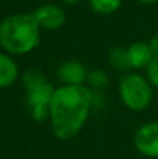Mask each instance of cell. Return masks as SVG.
<instances>
[{"label": "cell", "instance_id": "cell-1", "mask_svg": "<svg viewBox=\"0 0 158 159\" xmlns=\"http://www.w3.org/2000/svg\"><path fill=\"white\" fill-rule=\"evenodd\" d=\"M92 91L84 85H63L55 89L50 101L49 119L56 138H74L87 121L92 102Z\"/></svg>", "mask_w": 158, "mask_h": 159}, {"label": "cell", "instance_id": "cell-10", "mask_svg": "<svg viewBox=\"0 0 158 159\" xmlns=\"http://www.w3.org/2000/svg\"><path fill=\"white\" fill-rule=\"evenodd\" d=\"M109 60H111V63L119 70H126L130 67L128 49H123V48H119V46L112 48L111 52H109Z\"/></svg>", "mask_w": 158, "mask_h": 159}, {"label": "cell", "instance_id": "cell-9", "mask_svg": "<svg viewBox=\"0 0 158 159\" xmlns=\"http://www.w3.org/2000/svg\"><path fill=\"white\" fill-rule=\"evenodd\" d=\"M18 75V67L10 56L0 53V88L11 85Z\"/></svg>", "mask_w": 158, "mask_h": 159}, {"label": "cell", "instance_id": "cell-3", "mask_svg": "<svg viewBox=\"0 0 158 159\" xmlns=\"http://www.w3.org/2000/svg\"><path fill=\"white\" fill-rule=\"evenodd\" d=\"M24 85L27 88V105L31 117L35 121H44L49 117L50 101L55 88L46 81L39 70H27L24 73Z\"/></svg>", "mask_w": 158, "mask_h": 159}, {"label": "cell", "instance_id": "cell-13", "mask_svg": "<svg viewBox=\"0 0 158 159\" xmlns=\"http://www.w3.org/2000/svg\"><path fill=\"white\" fill-rule=\"evenodd\" d=\"M147 71V78L154 87L158 88V57H154L153 61L148 64V67L146 69Z\"/></svg>", "mask_w": 158, "mask_h": 159}, {"label": "cell", "instance_id": "cell-5", "mask_svg": "<svg viewBox=\"0 0 158 159\" xmlns=\"http://www.w3.org/2000/svg\"><path fill=\"white\" fill-rule=\"evenodd\" d=\"M134 147L144 157L158 159V121L146 123L137 130Z\"/></svg>", "mask_w": 158, "mask_h": 159}, {"label": "cell", "instance_id": "cell-6", "mask_svg": "<svg viewBox=\"0 0 158 159\" xmlns=\"http://www.w3.org/2000/svg\"><path fill=\"white\" fill-rule=\"evenodd\" d=\"M32 16L39 28H45V30H58L66 21L64 10L56 4L39 6L32 13Z\"/></svg>", "mask_w": 158, "mask_h": 159}, {"label": "cell", "instance_id": "cell-16", "mask_svg": "<svg viewBox=\"0 0 158 159\" xmlns=\"http://www.w3.org/2000/svg\"><path fill=\"white\" fill-rule=\"evenodd\" d=\"M64 3H67V4H76V3H78L80 0H63Z\"/></svg>", "mask_w": 158, "mask_h": 159}, {"label": "cell", "instance_id": "cell-11", "mask_svg": "<svg viewBox=\"0 0 158 159\" xmlns=\"http://www.w3.org/2000/svg\"><path fill=\"white\" fill-rule=\"evenodd\" d=\"M92 10L100 14H111L122 4V0H90Z\"/></svg>", "mask_w": 158, "mask_h": 159}, {"label": "cell", "instance_id": "cell-4", "mask_svg": "<svg viewBox=\"0 0 158 159\" xmlns=\"http://www.w3.org/2000/svg\"><path fill=\"white\" fill-rule=\"evenodd\" d=\"M119 93L123 103L132 110H143L153 99V88L142 74H129L120 81Z\"/></svg>", "mask_w": 158, "mask_h": 159}, {"label": "cell", "instance_id": "cell-2", "mask_svg": "<svg viewBox=\"0 0 158 159\" xmlns=\"http://www.w3.org/2000/svg\"><path fill=\"white\" fill-rule=\"evenodd\" d=\"M39 43V25L32 14L8 16L0 24V45L7 52L24 55Z\"/></svg>", "mask_w": 158, "mask_h": 159}, {"label": "cell", "instance_id": "cell-15", "mask_svg": "<svg viewBox=\"0 0 158 159\" xmlns=\"http://www.w3.org/2000/svg\"><path fill=\"white\" fill-rule=\"evenodd\" d=\"M140 3H144V4H151V3H156L158 0H139Z\"/></svg>", "mask_w": 158, "mask_h": 159}, {"label": "cell", "instance_id": "cell-7", "mask_svg": "<svg viewBox=\"0 0 158 159\" xmlns=\"http://www.w3.org/2000/svg\"><path fill=\"white\" fill-rule=\"evenodd\" d=\"M59 78L64 82V85H83L87 80L86 67L77 60H67L63 61L59 67Z\"/></svg>", "mask_w": 158, "mask_h": 159}, {"label": "cell", "instance_id": "cell-8", "mask_svg": "<svg viewBox=\"0 0 158 159\" xmlns=\"http://www.w3.org/2000/svg\"><path fill=\"white\" fill-rule=\"evenodd\" d=\"M128 56L130 67H134V69H147L148 64L154 59L148 43L142 41L134 42L128 48Z\"/></svg>", "mask_w": 158, "mask_h": 159}, {"label": "cell", "instance_id": "cell-12", "mask_svg": "<svg viewBox=\"0 0 158 159\" xmlns=\"http://www.w3.org/2000/svg\"><path fill=\"white\" fill-rule=\"evenodd\" d=\"M87 80H88L90 85L94 88H102L108 84V75H106V73L101 71V70H94V71H91L87 75Z\"/></svg>", "mask_w": 158, "mask_h": 159}, {"label": "cell", "instance_id": "cell-14", "mask_svg": "<svg viewBox=\"0 0 158 159\" xmlns=\"http://www.w3.org/2000/svg\"><path fill=\"white\" fill-rule=\"evenodd\" d=\"M148 46L151 49V53H153L154 57H158V35L157 36H153L148 42Z\"/></svg>", "mask_w": 158, "mask_h": 159}]
</instances>
